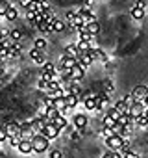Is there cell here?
<instances>
[{
    "instance_id": "obj_31",
    "label": "cell",
    "mask_w": 148,
    "mask_h": 158,
    "mask_svg": "<svg viewBox=\"0 0 148 158\" xmlns=\"http://www.w3.org/2000/svg\"><path fill=\"white\" fill-rule=\"evenodd\" d=\"M80 50H78V47L76 45H70V47H67L65 48V54H70V56H74V58H76V54H78Z\"/></svg>"
},
{
    "instance_id": "obj_17",
    "label": "cell",
    "mask_w": 148,
    "mask_h": 158,
    "mask_svg": "<svg viewBox=\"0 0 148 158\" xmlns=\"http://www.w3.org/2000/svg\"><path fill=\"white\" fill-rule=\"evenodd\" d=\"M59 115V110L56 108V106H46L45 108V119L46 121H52L54 117H57Z\"/></svg>"
},
{
    "instance_id": "obj_10",
    "label": "cell",
    "mask_w": 148,
    "mask_h": 158,
    "mask_svg": "<svg viewBox=\"0 0 148 158\" xmlns=\"http://www.w3.org/2000/svg\"><path fill=\"white\" fill-rule=\"evenodd\" d=\"M45 125H46V119H45V115H43V117H39V119H33V121H30V127H32V132H33V134H37V132H43Z\"/></svg>"
},
{
    "instance_id": "obj_24",
    "label": "cell",
    "mask_w": 148,
    "mask_h": 158,
    "mask_svg": "<svg viewBox=\"0 0 148 158\" xmlns=\"http://www.w3.org/2000/svg\"><path fill=\"white\" fill-rule=\"evenodd\" d=\"M19 54H21V45L15 41L13 45H11V48H10V52H8V58H19Z\"/></svg>"
},
{
    "instance_id": "obj_9",
    "label": "cell",
    "mask_w": 148,
    "mask_h": 158,
    "mask_svg": "<svg viewBox=\"0 0 148 158\" xmlns=\"http://www.w3.org/2000/svg\"><path fill=\"white\" fill-rule=\"evenodd\" d=\"M17 149H19V152H22V154H30V152H33V147H32V139H26V138H22V139L19 141Z\"/></svg>"
},
{
    "instance_id": "obj_2",
    "label": "cell",
    "mask_w": 148,
    "mask_h": 158,
    "mask_svg": "<svg viewBox=\"0 0 148 158\" xmlns=\"http://www.w3.org/2000/svg\"><path fill=\"white\" fill-rule=\"evenodd\" d=\"M122 143H124V138L119 136V134H113V136L106 138V145L109 147V151H119L122 147Z\"/></svg>"
},
{
    "instance_id": "obj_16",
    "label": "cell",
    "mask_w": 148,
    "mask_h": 158,
    "mask_svg": "<svg viewBox=\"0 0 148 158\" xmlns=\"http://www.w3.org/2000/svg\"><path fill=\"white\" fill-rule=\"evenodd\" d=\"M130 13H131V17H133L135 21H142V19H144V15H146L144 8H139V6H133Z\"/></svg>"
},
{
    "instance_id": "obj_25",
    "label": "cell",
    "mask_w": 148,
    "mask_h": 158,
    "mask_svg": "<svg viewBox=\"0 0 148 158\" xmlns=\"http://www.w3.org/2000/svg\"><path fill=\"white\" fill-rule=\"evenodd\" d=\"M133 121H135V125H137V127H142V128H144V127H148V117H146L144 114L137 115V117H135Z\"/></svg>"
},
{
    "instance_id": "obj_26",
    "label": "cell",
    "mask_w": 148,
    "mask_h": 158,
    "mask_svg": "<svg viewBox=\"0 0 148 158\" xmlns=\"http://www.w3.org/2000/svg\"><path fill=\"white\" fill-rule=\"evenodd\" d=\"M76 47H78V50H80V52H89V50H91L89 41H80V43H76Z\"/></svg>"
},
{
    "instance_id": "obj_11",
    "label": "cell",
    "mask_w": 148,
    "mask_h": 158,
    "mask_svg": "<svg viewBox=\"0 0 148 158\" xmlns=\"http://www.w3.org/2000/svg\"><path fill=\"white\" fill-rule=\"evenodd\" d=\"M76 63H78V60L74 58V56H70V54H63L61 56V69H70Z\"/></svg>"
},
{
    "instance_id": "obj_22",
    "label": "cell",
    "mask_w": 148,
    "mask_h": 158,
    "mask_svg": "<svg viewBox=\"0 0 148 158\" xmlns=\"http://www.w3.org/2000/svg\"><path fill=\"white\" fill-rule=\"evenodd\" d=\"M37 30H39L41 34H50V32H52V23H48V21H41L39 26H37Z\"/></svg>"
},
{
    "instance_id": "obj_28",
    "label": "cell",
    "mask_w": 148,
    "mask_h": 158,
    "mask_svg": "<svg viewBox=\"0 0 148 158\" xmlns=\"http://www.w3.org/2000/svg\"><path fill=\"white\" fill-rule=\"evenodd\" d=\"M10 37H11L13 41H19V39L22 37V30H19V28H13V30L10 32Z\"/></svg>"
},
{
    "instance_id": "obj_41",
    "label": "cell",
    "mask_w": 148,
    "mask_h": 158,
    "mask_svg": "<svg viewBox=\"0 0 148 158\" xmlns=\"http://www.w3.org/2000/svg\"><path fill=\"white\" fill-rule=\"evenodd\" d=\"M48 84H50V82H46V80H39V88L45 89V91H48Z\"/></svg>"
},
{
    "instance_id": "obj_39",
    "label": "cell",
    "mask_w": 148,
    "mask_h": 158,
    "mask_svg": "<svg viewBox=\"0 0 148 158\" xmlns=\"http://www.w3.org/2000/svg\"><path fill=\"white\" fill-rule=\"evenodd\" d=\"M65 17H67V21H68V24H70V23L74 21V17H76V11H67Z\"/></svg>"
},
{
    "instance_id": "obj_19",
    "label": "cell",
    "mask_w": 148,
    "mask_h": 158,
    "mask_svg": "<svg viewBox=\"0 0 148 158\" xmlns=\"http://www.w3.org/2000/svg\"><path fill=\"white\" fill-rule=\"evenodd\" d=\"M4 17H6V19H8L10 23H13V21H17V17H19V11H17V8H13V6H10Z\"/></svg>"
},
{
    "instance_id": "obj_23",
    "label": "cell",
    "mask_w": 148,
    "mask_h": 158,
    "mask_svg": "<svg viewBox=\"0 0 148 158\" xmlns=\"http://www.w3.org/2000/svg\"><path fill=\"white\" fill-rule=\"evenodd\" d=\"M85 28H87V32H89L91 35H96V34L100 32V24H98V21H93V23L85 24Z\"/></svg>"
},
{
    "instance_id": "obj_32",
    "label": "cell",
    "mask_w": 148,
    "mask_h": 158,
    "mask_svg": "<svg viewBox=\"0 0 148 158\" xmlns=\"http://www.w3.org/2000/svg\"><path fill=\"white\" fill-rule=\"evenodd\" d=\"M54 106L57 108V110H61V108H65L67 104H65V97H59V99H54Z\"/></svg>"
},
{
    "instance_id": "obj_33",
    "label": "cell",
    "mask_w": 148,
    "mask_h": 158,
    "mask_svg": "<svg viewBox=\"0 0 148 158\" xmlns=\"http://www.w3.org/2000/svg\"><path fill=\"white\" fill-rule=\"evenodd\" d=\"M35 48H39V50H45V48H46V41H45L43 37L35 39Z\"/></svg>"
},
{
    "instance_id": "obj_7",
    "label": "cell",
    "mask_w": 148,
    "mask_h": 158,
    "mask_svg": "<svg viewBox=\"0 0 148 158\" xmlns=\"http://www.w3.org/2000/svg\"><path fill=\"white\" fill-rule=\"evenodd\" d=\"M131 95H133V99H135V101H142V99L148 95V88H146L144 84H139V86H135V88H133Z\"/></svg>"
},
{
    "instance_id": "obj_36",
    "label": "cell",
    "mask_w": 148,
    "mask_h": 158,
    "mask_svg": "<svg viewBox=\"0 0 148 158\" xmlns=\"http://www.w3.org/2000/svg\"><path fill=\"white\" fill-rule=\"evenodd\" d=\"M8 141V132H6V127H0V143Z\"/></svg>"
},
{
    "instance_id": "obj_34",
    "label": "cell",
    "mask_w": 148,
    "mask_h": 158,
    "mask_svg": "<svg viewBox=\"0 0 148 158\" xmlns=\"http://www.w3.org/2000/svg\"><path fill=\"white\" fill-rule=\"evenodd\" d=\"M106 115H109V117H113V119H115V121H117V119H119V115H120V114H119V110H117V108H115V106H113V108H109V110H107V114H106Z\"/></svg>"
},
{
    "instance_id": "obj_15",
    "label": "cell",
    "mask_w": 148,
    "mask_h": 158,
    "mask_svg": "<svg viewBox=\"0 0 148 158\" xmlns=\"http://www.w3.org/2000/svg\"><path fill=\"white\" fill-rule=\"evenodd\" d=\"M78 102H80V97H78V95H72V93H68V95L65 97V104H67L68 108H72V110L78 106Z\"/></svg>"
},
{
    "instance_id": "obj_4",
    "label": "cell",
    "mask_w": 148,
    "mask_h": 158,
    "mask_svg": "<svg viewBox=\"0 0 148 158\" xmlns=\"http://www.w3.org/2000/svg\"><path fill=\"white\" fill-rule=\"evenodd\" d=\"M85 69H87V67H82L80 63H76L74 67H70V80H76V82H80L82 78L85 76Z\"/></svg>"
},
{
    "instance_id": "obj_44",
    "label": "cell",
    "mask_w": 148,
    "mask_h": 158,
    "mask_svg": "<svg viewBox=\"0 0 148 158\" xmlns=\"http://www.w3.org/2000/svg\"><path fill=\"white\" fill-rule=\"evenodd\" d=\"M19 2H21V6H24V8H26V6L30 4V0H19Z\"/></svg>"
},
{
    "instance_id": "obj_38",
    "label": "cell",
    "mask_w": 148,
    "mask_h": 158,
    "mask_svg": "<svg viewBox=\"0 0 148 158\" xmlns=\"http://www.w3.org/2000/svg\"><path fill=\"white\" fill-rule=\"evenodd\" d=\"M50 158H63V154H61V151L52 149V151H50Z\"/></svg>"
},
{
    "instance_id": "obj_6",
    "label": "cell",
    "mask_w": 148,
    "mask_h": 158,
    "mask_svg": "<svg viewBox=\"0 0 148 158\" xmlns=\"http://www.w3.org/2000/svg\"><path fill=\"white\" fill-rule=\"evenodd\" d=\"M72 121H74V127H76L78 130H85V127H87V123H89V119H87L85 114H76Z\"/></svg>"
},
{
    "instance_id": "obj_20",
    "label": "cell",
    "mask_w": 148,
    "mask_h": 158,
    "mask_svg": "<svg viewBox=\"0 0 148 158\" xmlns=\"http://www.w3.org/2000/svg\"><path fill=\"white\" fill-rule=\"evenodd\" d=\"M65 23L63 21H59V19H54L52 21V32H57V34H61V32H65Z\"/></svg>"
},
{
    "instance_id": "obj_29",
    "label": "cell",
    "mask_w": 148,
    "mask_h": 158,
    "mask_svg": "<svg viewBox=\"0 0 148 158\" xmlns=\"http://www.w3.org/2000/svg\"><path fill=\"white\" fill-rule=\"evenodd\" d=\"M41 73H56V65L50 63V61H45L43 63V71Z\"/></svg>"
},
{
    "instance_id": "obj_5",
    "label": "cell",
    "mask_w": 148,
    "mask_h": 158,
    "mask_svg": "<svg viewBox=\"0 0 148 158\" xmlns=\"http://www.w3.org/2000/svg\"><path fill=\"white\" fill-rule=\"evenodd\" d=\"M144 104H142V101H133L131 104H130V115H131V119H135L137 115H141V114H144Z\"/></svg>"
},
{
    "instance_id": "obj_40",
    "label": "cell",
    "mask_w": 148,
    "mask_h": 158,
    "mask_svg": "<svg viewBox=\"0 0 148 158\" xmlns=\"http://www.w3.org/2000/svg\"><path fill=\"white\" fill-rule=\"evenodd\" d=\"M122 101H124V102H126V104H131V102H133V101H135V99H133V95H131V93H130V95H124V97H122Z\"/></svg>"
},
{
    "instance_id": "obj_12",
    "label": "cell",
    "mask_w": 148,
    "mask_h": 158,
    "mask_svg": "<svg viewBox=\"0 0 148 158\" xmlns=\"http://www.w3.org/2000/svg\"><path fill=\"white\" fill-rule=\"evenodd\" d=\"M30 58H32V60H33L37 65H43V63L46 61V60H45V54H43V50H39V48H35V47L30 50Z\"/></svg>"
},
{
    "instance_id": "obj_46",
    "label": "cell",
    "mask_w": 148,
    "mask_h": 158,
    "mask_svg": "<svg viewBox=\"0 0 148 158\" xmlns=\"http://www.w3.org/2000/svg\"><path fill=\"white\" fill-rule=\"evenodd\" d=\"M142 104H144V106H148V95H146V97L142 99Z\"/></svg>"
},
{
    "instance_id": "obj_47",
    "label": "cell",
    "mask_w": 148,
    "mask_h": 158,
    "mask_svg": "<svg viewBox=\"0 0 148 158\" xmlns=\"http://www.w3.org/2000/svg\"><path fill=\"white\" fill-rule=\"evenodd\" d=\"M35 2H41V0H35Z\"/></svg>"
},
{
    "instance_id": "obj_35",
    "label": "cell",
    "mask_w": 148,
    "mask_h": 158,
    "mask_svg": "<svg viewBox=\"0 0 148 158\" xmlns=\"http://www.w3.org/2000/svg\"><path fill=\"white\" fill-rule=\"evenodd\" d=\"M37 6H39V2H35V0H30V4L26 6V11H37Z\"/></svg>"
},
{
    "instance_id": "obj_8",
    "label": "cell",
    "mask_w": 148,
    "mask_h": 158,
    "mask_svg": "<svg viewBox=\"0 0 148 158\" xmlns=\"http://www.w3.org/2000/svg\"><path fill=\"white\" fill-rule=\"evenodd\" d=\"M76 60H78V63H80L82 67H89V65L95 61L89 52H78V54H76Z\"/></svg>"
},
{
    "instance_id": "obj_21",
    "label": "cell",
    "mask_w": 148,
    "mask_h": 158,
    "mask_svg": "<svg viewBox=\"0 0 148 158\" xmlns=\"http://www.w3.org/2000/svg\"><path fill=\"white\" fill-rule=\"evenodd\" d=\"M113 106H115V108L119 110V114H130V104H126V102H124L122 99H120V101H117V102H115Z\"/></svg>"
},
{
    "instance_id": "obj_18",
    "label": "cell",
    "mask_w": 148,
    "mask_h": 158,
    "mask_svg": "<svg viewBox=\"0 0 148 158\" xmlns=\"http://www.w3.org/2000/svg\"><path fill=\"white\" fill-rule=\"evenodd\" d=\"M52 123H54V125H56V127H57L59 130H63V128H65V127L68 125V119H67V117H63V115L59 114L57 117H54V119H52Z\"/></svg>"
},
{
    "instance_id": "obj_14",
    "label": "cell",
    "mask_w": 148,
    "mask_h": 158,
    "mask_svg": "<svg viewBox=\"0 0 148 158\" xmlns=\"http://www.w3.org/2000/svg\"><path fill=\"white\" fill-rule=\"evenodd\" d=\"M89 54L93 56V60H98V61H107V56L104 54V50H100V48H93L91 47V50H89Z\"/></svg>"
},
{
    "instance_id": "obj_43",
    "label": "cell",
    "mask_w": 148,
    "mask_h": 158,
    "mask_svg": "<svg viewBox=\"0 0 148 158\" xmlns=\"http://www.w3.org/2000/svg\"><path fill=\"white\" fill-rule=\"evenodd\" d=\"M135 6H139V8H146V0H137V4Z\"/></svg>"
},
{
    "instance_id": "obj_37",
    "label": "cell",
    "mask_w": 148,
    "mask_h": 158,
    "mask_svg": "<svg viewBox=\"0 0 148 158\" xmlns=\"http://www.w3.org/2000/svg\"><path fill=\"white\" fill-rule=\"evenodd\" d=\"M122 158H141V156H139V154H135V152L130 149V151H126V152L122 154Z\"/></svg>"
},
{
    "instance_id": "obj_42",
    "label": "cell",
    "mask_w": 148,
    "mask_h": 158,
    "mask_svg": "<svg viewBox=\"0 0 148 158\" xmlns=\"http://www.w3.org/2000/svg\"><path fill=\"white\" fill-rule=\"evenodd\" d=\"M45 104H46V106H54V99L46 95V99H45Z\"/></svg>"
},
{
    "instance_id": "obj_30",
    "label": "cell",
    "mask_w": 148,
    "mask_h": 158,
    "mask_svg": "<svg viewBox=\"0 0 148 158\" xmlns=\"http://www.w3.org/2000/svg\"><path fill=\"white\" fill-rule=\"evenodd\" d=\"M115 123H117V121H115L113 117H109V115H104V119H102V125H104V127H109V128H113Z\"/></svg>"
},
{
    "instance_id": "obj_13",
    "label": "cell",
    "mask_w": 148,
    "mask_h": 158,
    "mask_svg": "<svg viewBox=\"0 0 148 158\" xmlns=\"http://www.w3.org/2000/svg\"><path fill=\"white\" fill-rule=\"evenodd\" d=\"M6 132H8V138L10 136H17V134H21V125L15 123V121H10L6 125Z\"/></svg>"
},
{
    "instance_id": "obj_3",
    "label": "cell",
    "mask_w": 148,
    "mask_h": 158,
    "mask_svg": "<svg viewBox=\"0 0 148 158\" xmlns=\"http://www.w3.org/2000/svg\"><path fill=\"white\" fill-rule=\"evenodd\" d=\"M59 132H61V130H59L52 121H46V125H45V128H43V132H41V134H45L48 139H54V138H57V136H59Z\"/></svg>"
},
{
    "instance_id": "obj_1",
    "label": "cell",
    "mask_w": 148,
    "mask_h": 158,
    "mask_svg": "<svg viewBox=\"0 0 148 158\" xmlns=\"http://www.w3.org/2000/svg\"><path fill=\"white\" fill-rule=\"evenodd\" d=\"M32 147H33V152H45V151H48V138L45 136V134H41V132H37V134H33V138H32Z\"/></svg>"
},
{
    "instance_id": "obj_45",
    "label": "cell",
    "mask_w": 148,
    "mask_h": 158,
    "mask_svg": "<svg viewBox=\"0 0 148 158\" xmlns=\"http://www.w3.org/2000/svg\"><path fill=\"white\" fill-rule=\"evenodd\" d=\"M102 158H113V156H111V151H107V152H104V156H102Z\"/></svg>"
},
{
    "instance_id": "obj_27",
    "label": "cell",
    "mask_w": 148,
    "mask_h": 158,
    "mask_svg": "<svg viewBox=\"0 0 148 158\" xmlns=\"http://www.w3.org/2000/svg\"><path fill=\"white\" fill-rule=\"evenodd\" d=\"M10 6H11V4L8 2V0H0V17H4V15H6V11H8Z\"/></svg>"
}]
</instances>
